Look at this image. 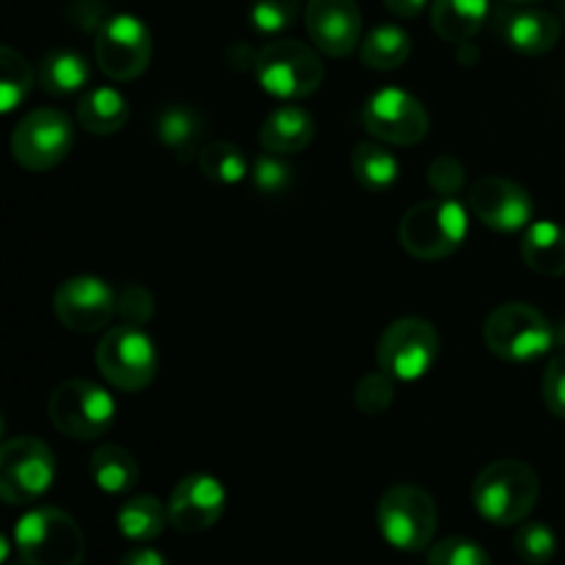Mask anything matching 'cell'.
<instances>
[{
	"mask_svg": "<svg viewBox=\"0 0 565 565\" xmlns=\"http://www.w3.org/2000/svg\"><path fill=\"white\" fill-rule=\"evenodd\" d=\"M516 3H535V0H516Z\"/></svg>",
	"mask_w": 565,
	"mask_h": 565,
	"instance_id": "obj_41",
	"label": "cell"
},
{
	"mask_svg": "<svg viewBox=\"0 0 565 565\" xmlns=\"http://www.w3.org/2000/svg\"><path fill=\"white\" fill-rule=\"evenodd\" d=\"M50 423L72 439H97L114 428L116 403L103 386L92 381H64L55 386L47 403Z\"/></svg>",
	"mask_w": 565,
	"mask_h": 565,
	"instance_id": "obj_9",
	"label": "cell"
},
{
	"mask_svg": "<svg viewBox=\"0 0 565 565\" xmlns=\"http://www.w3.org/2000/svg\"><path fill=\"white\" fill-rule=\"evenodd\" d=\"M513 550H516L519 561L527 565H546L557 552V535L555 530L546 527L544 522L522 524L513 539Z\"/></svg>",
	"mask_w": 565,
	"mask_h": 565,
	"instance_id": "obj_31",
	"label": "cell"
},
{
	"mask_svg": "<svg viewBox=\"0 0 565 565\" xmlns=\"http://www.w3.org/2000/svg\"><path fill=\"white\" fill-rule=\"evenodd\" d=\"M119 565H169L158 550H149V546H141V550H130L125 557H121Z\"/></svg>",
	"mask_w": 565,
	"mask_h": 565,
	"instance_id": "obj_39",
	"label": "cell"
},
{
	"mask_svg": "<svg viewBox=\"0 0 565 565\" xmlns=\"http://www.w3.org/2000/svg\"><path fill=\"white\" fill-rule=\"evenodd\" d=\"M14 546L25 565H83L86 539L75 519L58 508H33L14 524Z\"/></svg>",
	"mask_w": 565,
	"mask_h": 565,
	"instance_id": "obj_3",
	"label": "cell"
},
{
	"mask_svg": "<svg viewBox=\"0 0 565 565\" xmlns=\"http://www.w3.org/2000/svg\"><path fill=\"white\" fill-rule=\"evenodd\" d=\"M88 472L103 494H127L138 483V461L119 445H103L92 452Z\"/></svg>",
	"mask_w": 565,
	"mask_h": 565,
	"instance_id": "obj_25",
	"label": "cell"
},
{
	"mask_svg": "<svg viewBox=\"0 0 565 565\" xmlns=\"http://www.w3.org/2000/svg\"><path fill=\"white\" fill-rule=\"evenodd\" d=\"M169 524V508L154 497H130L116 513V527L132 544H149L160 539Z\"/></svg>",
	"mask_w": 565,
	"mask_h": 565,
	"instance_id": "obj_26",
	"label": "cell"
},
{
	"mask_svg": "<svg viewBox=\"0 0 565 565\" xmlns=\"http://www.w3.org/2000/svg\"><path fill=\"white\" fill-rule=\"evenodd\" d=\"M116 315L121 318V323L147 326L154 315L152 292L143 290L141 285L125 287V290L119 292V301H116Z\"/></svg>",
	"mask_w": 565,
	"mask_h": 565,
	"instance_id": "obj_36",
	"label": "cell"
},
{
	"mask_svg": "<svg viewBox=\"0 0 565 565\" xmlns=\"http://www.w3.org/2000/svg\"><path fill=\"white\" fill-rule=\"evenodd\" d=\"M563 17H565V0H563Z\"/></svg>",
	"mask_w": 565,
	"mask_h": 565,
	"instance_id": "obj_42",
	"label": "cell"
},
{
	"mask_svg": "<svg viewBox=\"0 0 565 565\" xmlns=\"http://www.w3.org/2000/svg\"><path fill=\"white\" fill-rule=\"evenodd\" d=\"M154 136L182 163H191L202 152L204 119L196 108L185 103H169L154 116Z\"/></svg>",
	"mask_w": 565,
	"mask_h": 565,
	"instance_id": "obj_18",
	"label": "cell"
},
{
	"mask_svg": "<svg viewBox=\"0 0 565 565\" xmlns=\"http://www.w3.org/2000/svg\"><path fill=\"white\" fill-rule=\"evenodd\" d=\"M33 81L36 75L28 61L17 50L0 47V110L3 114H11L31 94Z\"/></svg>",
	"mask_w": 565,
	"mask_h": 565,
	"instance_id": "obj_30",
	"label": "cell"
},
{
	"mask_svg": "<svg viewBox=\"0 0 565 565\" xmlns=\"http://www.w3.org/2000/svg\"><path fill=\"white\" fill-rule=\"evenodd\" d=\"M119 296L99 276H72L55 290L53 309L64 329L75 334H97L116 315Z\"/></svg>",
	"mask_w": 565,
	"mask_h": 565,
	"instance_id": "obj_14",
	"label": "cell"
},
{
	"mask_svg": "<svg viewBox=\"0 0 565 565\" xmlns=\"http://www.w3.org/2000/svg\"><path fill=\"white\" fill-rule=\"evenodd\" d=\"M55 480L53 450L33 436H14L0 447V497L9 505H28Z\"/></svg>",
	"mask_w": 565,
	"mask_h": 565,
	"instance_id": "obj_10",
	"label": "cell"
},
{
	"mask_svg": "<svg viewBox=\"0 0 565 565\" xmlns=\"http://www.w3.org/2000/svg\"><path fill=\"white\" fill-rule=\"evenodd\" d=\"M94 58L110 81H136L152 61V33L132 14L108 17L97 28Z\"/></svg>",
	"mask_w": 565,
	"mask_h": 565,
	"instance_id": "obj_11",
	"label": "cell"
},
{
	"mask_svg": "<svg viewBox=\"0 0 565 565\" xmlns=\"http://www.w3.org/2000/svg\"><path fill=\"white\" fill-rule=\"evenodd\" d=\"M97 367L116 390L141 392L158 375V348L143 326H114L97 345Z\"/></svg>",
	"mask_w": 565,
	"mask_h": 565,
	"instance_id": "obj_7",
	"label": "cell"
},
{
	"mask_svg": "<svg viewBox=\"0 0 565 565\" xmlns=\"http://www.w3.org/2000/svg\"><path fill=\"white\" fill-rule=\"evenodd\" d=\"M257 81L270 97L303 99L315 94L323 83V61L309 44L296 39H276L265 44L254 61Z\"/></svg>",
	"mask_w": 565,
	"mask_h": 565,
	"instance_id": "obj_4",
	"label": "cell"
},
{
	"mask_svg": "<svg viewBox=\"0 0 565 565\" xmlns=\"http://www.w3.org/2000/svg\"><path fill=\"white\" fill-rule=\"evenodd\" d=\"M412 55V39L397 25H379L362 39L359 58L364 66L379 72H392L403 66Z\"/></svg>",
	"mask_w": 565,
	"mask_h": 565,
	"instance_id": "obj_28",
	"label": "cell"
},
{
	"mask_svg": "<svg viewBox=\"0 0 565 565\" xmlns=\"http://www.w3.org/2000/svg\"><path fill=\"white\" fill-rule=\"evenodd\" d=\"M483 340L505 362H533L550 353L555 342L552 323L530 303H502L486 318Z\"/></svg>",
	"mask_w": 565,
	"mask_h": 565,
	"instance_id": "obj_6",
	"label": "cell"
},
{
	"mask_svg": "<svg viewBox=\"0 0 565 565\" xmlns=\"http://www.w3.org/2000/svg\"><path fill=\"white\" fill-rule=\"evenodd\" d=\"M439 331L425 318L395 320V323L386 326L379 348H375L379 367L395 381H403V384H412V381L428 375L430 367L439 362Z\"/></svg>",
	"mask_w": 565,
	"mask_h": 565,
	"instance_id": "obj_8",
	"label": "cell"
},
{
	"mask_svg": "<svg viewBox=\"0 0 565 565\" xmlns=\"http://www.w3.org/2000/svg\"><path fill=\"white\" fill-rule=\"evenodd\" d=\"M428 565H491L489 552L472 539H445L430 550Z\"/></svg>",
	"mask_w": 565,
	"mask_h": 565,
	"instance_id": "obj_35",
	"label": "cell"
},
{
	"mask_svg": "<svg viewBox=\"0 0 565 565\" xmlns=\"http://www.w3.org/2000/svg\"><path fill=\"white\" fill-rule=\"evenodd\" d=\"M169 524L182 535H199L213 527L226 508V489L213 475H188L171 491Z\"/></svg>",
	"mask_w": 565,
	"mask_h": 565,
	"instance_id": "obj_15",
	"label": "cell"
},
{
	"mask_svg": "<svg viewBox=\"0 0 565 565\" xmlns=\"http://www.w3.org/2000/svg\"><path fill=\"white\" fill-rule=\"evenodd\" d=\"M375 522L390 546L401 552H423L434 541L439 511L428 491L401 483L381 497Z\"/></svg>",
	"mask_w": 565,
	"mask_h": 565,
	"instance_id": "obj_5",
	"label": "cell"
},
{
	"mask_svg": "<svg viewBox=\"0 0 565 565\" xmlns=\"http://www.w3.org/2000/svg\"><path fill=\"white\" fill-rule=\"evenodd\" d=\"M315 138V119L298 105H279L265 116L259 127V143L265 152L296 154L307 149Z\"/></svg>",
	"mask_w": 565,
	"mask_h": 565,
	"instance_id": "obj_20",
	"label": "cell"
},
{
	"mask_svg": "<svg viewBox=\"0 0 565 565\" xmlns=\"http://www.w3.org/2000/svg\"><path fill=\"white\" fill-rule=\"evenodd\" d=\"M127 116H130L127 99L110 86L92 88L88 94H83L81 105H77V119L94 136H114L125 127Z\"/></svg>",
	"mask_w": 565,
	"mask_h": 565,
	"instance_id": "obj_27",
	"label": "cell"
},
{
	"mask_svg": "<svg viewBox=\"0 0 565 565\" xmlns=\"http://www.w3.org/2000/svg\"><path fill=\"white\" fill-rule=\"evenodd\" d=\"M92 81V66L77 50H50L36 66V83L53 97H70Z\"/></svg>",
	"mask_w": 565,
	"mask_h": 565,
	"instance_id": "obj_23",
	"label": "cell"
},
{
	"mask_svg": "<svg viewBox=\"0 0 565 565\" xmlns=\"http://www.w3.org/2000/svg\"><path fill=\"white\" fill-rule=\"evenodd\" d=\"M541 483L530 463L500 458L489 463L472 483V502L486 522L497 527L522 524L539 502Z\"/></svg>",
	"mask_w": 565,
	"mask_h": 565,
	"instance_id": "obj_1",
	"label": "cell"
},
{
	"mask_svg": "<svg viewBox=\"0 0 565 565\" xmlns=\"http://www.w3.org/2000/svg\"><path fill=\"white\" fill-rule=\"evenodd\" d=\"M301 0H254L248 9V22L263 36H279L296 22Z\"/></svg>",
	"mask_w": 565,
	"mask_h": 565,
	"instance_id": "obj_32",
	"label": "cell"
},
{
	"mask_svg": "<svg viewBox=\"0 0 565 565\" xmlns=\"http://www.w3.org/2000/svg\"><path fill=\"white\" fill-rule=\"evenodd\" d=\"M384 6L395 17H403V20H414V17L423 14V9L428 6V0H384Z\"/></svg>",
	"mask_w": 565,
	"mask_h": 565,
	"instance_id": "obj_40",
	"label": "cell"
},
{
	"mask_svg": "<svg viewBox=\"0 0 565 565\" xmlns=\"http://www.w3.org/2000/svg\"><path fill=\"white\" fill-rule=\"evenodd\" d=\"M469 232V215L456 196H439L419 202L403 215L397 241L414 259L436 263L463 246Z\"/></svg>",
	"mask_w": 565,
	"mask_h": 565,
	"instance_id": "obj_2",
	"label": "cell"
},
{
	"mask_svg": "<svg viewBox=\"0 0 565 565\" xmlns=\"http://www.w3.org/2000/svg\"><path fill=\"white\" fill-rule=\"evenodd\" d=\"M395 401V379L386 375L384 370L381 373H367L364 379H359L356 390H353V403L362 414L367 417H379Z\"/></svg>",
	"mask_w": 565,
	"mask_h": 565,
	"instance_id": "obj_33",
	"label": "cell"
},
{
	"mask_svg": "<svg viewBox=\"0 0 565 565\" xmlns=\"http://www.w3.org/2000/svg\"><path fill=\"white\" fill-rule=\"evenodd\" d=\"M489 17V0H434L430 22L445 42L467 44L483 28Z\"/></svg>",
	"mask_w": 565,
	"mask_h": 565,
	"instance_id": "obj_22",
	"label": "cell"
},
{
	"mask_svg": "<svg viewBox=\"0 0 565 565\" xmlns=\"http://www.w3.org/2000/svg\"><path fill=\"white\" fill-rule=\"evenodd\" d=\"M351 169L359 185L370 193H384L401 180V160L384 141H359L351 152Z\"/></svg>",
	"mask_w": 565,
	"mask_h": 565,
	"instance_id": "obj_24",
	"label": "cell"
},
{
	"mask_svg": "<svg viewBox=\"0 0 565 565\" xmlns=\"http://www.w3.org/2000/svg\"><path fill=\"white\" fill-rule=\"evenodd\" d=\"M72 121L64 110L36 108L22 116L11 136V154L28 171H50L70 154Z\"/></svg>",
	"mask_w": 565,
	"mask_h": 565,
	"instance_id": "obj_13",
	"label": "cell"
},
{
	"mask_svg": "<svg viewBox=\"0 0 565 565\" xmlns=\"http://www.w3.org/2000/svg\"><path fill=\"white\" fill-rule=\"evenodd\" d=\"M362 125L375 141L414 147L428 136V110L414 94L403 88L386 86L367 97L362 108Z\"/></svg>",
	"mask_w": 565,
	"mask_h": 565,
	"instance_id": "obj_12",
	"label": "cell"
},
{
	"mask_svg": "<svg viewBox=\"0 0 565 565\" xmlns=\"http://www.w3.org/2000/svg\"><path fill=\"white\" fill-rule=\"evenodd\" d=\"M502 36L516 53L544 55L561 39V22L544 9H513L502 20Z\"/></svg>",
	"mask_w": 565,
	"mask_h": 565,
	"instance_id": "obj_19",
	"label": "cell"
},
{
	"mask_svg": "<svg viewBox=\"0 0 565 565\" xmlns=\"http://www.w3.org/2000/svg\"><path fill=\"white\" fill-rule=\"evenodd\" d=\"M544 403L557 419H565V353H557L544 373Z\"/></svg>",
	"mask_w": 565,
	"mask_h": 565,
	"instance_id": "obj_38",
	"label": "cell"
},
{
	"mask_svg": "<svg viewBox=\"0 0 565 565\" xmlns=\"http://www.w3.org/2000/svg\"><path fill=\"white\" fill-rule=\"evenodd\" d=\"M252 182L257 188V193H263V196H285L292 188V182H296V171L279 154L268 152L254 163Z\"/></svg>",
	"mask_w": 565,
	"mask_h": 565,
	"instance_id": "obj_34",
	"label": "cell"
},
{
	"mask_svg": "<svg viewBox=\"0 0 565 565\" xmlns=\"http://www.w3.org/2000/svg\"><path fill=\"white\" fill-rule=\"evenodd\" d=\"M199 171L215 185L232 188L248 177V160L235 143L215 141L202 147V152H199Z\"/></svg>",
	"mask_w": 565,
	"mask_h": 565,
	"instance_id": "obj_29",
	"label": "cell"
},
{
	"mask_svg": "<svg viewBox=\"0 0 565 565\" xmlns=\"http://www.w3.org/2000/svg\"><path fill=\"white\" fill-rule=\"evenodd\" d=\"M428 182L439 196H456L467 182V169H463L461 160L441 154L428 166Z\"/></svg>",
	"mask_w": 565,
	"mask_h": 565,
	"instance_id": "obj_37",
	"label": "cell"
},
{
	"mask_svg": "<svg viewBox=\"0 0 565 565\" xmlns=\"http://www.w3.org/2000/svg\"><path fill=\"white\" fill-rule=\"evenodd\" d=\"M469 207L489 230L505 232V235L527 230L535 213L533 196L519 182L505 180V177H483L475 182L469 193Z\"/></svg>",
	"mask_w": 565,
	"mask_h": 565,
	"instance_id": "obj_16",
	"label": "cell"
},
{
	"mask_svg": "<svg viewBox=\"0 0 565 565\" xmlns=\"http://www.w3.org/2000/svg\"><path fill=\"white\" fill-rule=\"evenodd\" d=\"M307 31L315 47L331 58H345L362 39V14L356 0H309Z\"/></svg>",
	"mask_w": 565,
	"mask_h": 565,
	"instance_id": "obj_17",
	"label": "cell"
},
{
	"mask_svg": "<svg viewBox=\"0 0 565 565\" xmlns=\"http://www.w3.org/2000/svg\"><path fill=\"white\" fill-rule=\"evenodd\" d=\"M522 259L541 276L565 274V230L555 221H535L522 241Z\"/></svg>",
	"mask_w": 565,
	"mask_h": 565,
	"instance_id": "obj_21",
	"label": "cell"
}]
</instances>
